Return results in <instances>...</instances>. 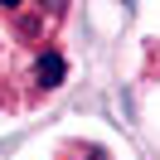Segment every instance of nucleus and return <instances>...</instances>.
<instances>
[{
  "label": "nucleus",
  "instance_id": "1",
  "mask_svg": "<svg viewBox=\"0 0 160 160\" xmlns=\"http://www.w3.org/2000/svg\"><path fill=\"white\" fill-rule=\"evenodd\" d=\"M63 78H68L63 53H58V49H44L39 58H34V82H39L44 92H53V88H63Z\"/></svg>",
  "mask_w": 160,
  "mask_h": 160
},
{
  "label": "nucleus",
  "instance_id": "2",
  "mask_svg": "<svg viewBox=\"0 0 160 160\" xmlns=\"http://www.w3.org/2000/svg\"><path fill=\"white\" fill-rule=\"evenodd\" d=\"M20 5H24V0H0V10H20Z\"/></svg>",
  "mask_w": 160,
  "mask_h": 160
}]
</instances>
